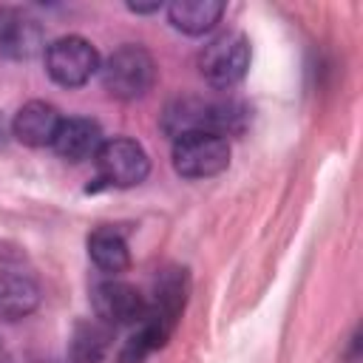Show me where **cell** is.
Masks as SVG:
<instances>
[{"instance_id": "cell-5", "label": "cell", "mask_w": 363, "mask_h": 363, "mask_svg": "<svg viewBox=\"0 0 363 363\" xmlns=\"http://www.w3.org/2000/svg\"><path fill=\"white\" fill-rule=\"evenodd\" d=\"M43 54H45V71L60 88H82L102 65L96 45L82 34H62L51 40Z\"/></svg>"}, {"instance_id": "cell-8", "label": "cell", "mask_w": 363, "mask_h": 363, "mask_svg": "<svg viewBox=\"0 0 363 363\" xmlns=\"http://www.w3.org/2000/svg\"><path fill=\"white\" fill-rule=\"evenodd\" d=\"M91 303H94V315L102 323H108L111 329L136 326V323H142V318L147 312V298L133 284L119 281V278H105V281L94 284Z\"/></svg>"}, {"instance_id": "cell-1", "label": "cell", "mask_w": 363, "mask_h": 363, "mask_svg": "<svg viewBox=\"0 0 363 363\" xmlns=\"http://www.w3.org/2000/svg\"><path fill=\"white\" fill-rule=\"evenodd\" d=\"M247 108L235 99H201V96H182L167 105L162 128L170 139L193 130H207L218 136H233L244 128Z\"/></svg>"}, {"instance_id": "cell-7", "label": "cell", "mask_w": 363, "mask_h": 363, "mask_svg": "<svg viewBox=\"0 0 363 363\" xmlns=\"http://www.w3.org/2000/svg\"><path fill=\"white\" fill-rule=\"evenodd\" d=\"M94 164H96V182L102 187H116V190L136 187L150 173L147 150L136 139H128V136L105 139L99 153L94 156Z\"/></svg>"}, {"instance_id": "cell-12", "label": "cell", "mask_w": 363, "mask_h": 363, "mask_svg": "<svg viewBox=\"0 0 363 363\" xmlns=\"http://www.w3.org/2000/svg\"><path fill=\"white\" fill-rule=\"evenodd\" d=\"M40 286L31 275L17 269H0V320H23L40 306Z\"/></svg>"}, {"instance_id": "cell-6", "label": "cell", "mask_w": 363, "mask_h": 363, "mask_svg": "<svg viewBox=\"0 0 363 363\" xmlns=\"http://www.w3.org/2000/svg\"><path fill=\"white\" fill-rule=\"evenodd\" d=\"M170 159L182 179H210L230 167V139L207 130L182 133L173 139Z\"/></svg>"}, {"instance_id": "cell-9", "label": "cell", "mask_w": 363, "mask_h": 363, "mask_svg": "<svg viewBox=\"0 0 363 363\" xmlns=\"http://www.w3.org/2000/svg\"><path fill=\"white\" fill-rule=\"evenodd\" d=\"M62 113L45 99H28L11 119V136L28 147H51Z\"/></svg>"}, {"instance_id": "cell-15", "label": "cell", "mask_w": 363, "mask_h": 363, "mask_svg": "<svg viewBox=\"0 0 363 363\" xmlns=\"http://www.w3.org/2000/svg\"><path fill=\"white\" fill-rule=\"evenodd\" d=\"M113 329L99 318L79 320L68 337V357L71 363H102L111 352Z\"/></svg>"}, {"instance_id": "cell-16", "label": "cell", "mask_w": 363, "mask_h": 363, "mask_svg": "<svg viewBox=\"0 0 363 363\" xmlns=\"http://www.w3.org/2000/svg\"><path fill=\"white\" fill-rule=\"evenodd\" d=\"M360 326H354V332H352V337H349V346H346V352L340 354V360L343 363H360Z\"/></svg>"}, {"instance_id": "cell-2", "label": "cell", "mask_w": 363, "mask_h": 363, "mask_svg": "<svg viewBox=\"0 0 363 363\" xmlns=\"http://www.w3.org/2000/svg\"><path fill=\"white\" fill-rule=\"evenodd\" d=\"M99 77H102L105 91L113 99L133 102V99H142L153 88V82H156V60L150 57L147 48H142L136 43H128V45H119L99 65Z\"/></svg>"}, {"instance_id": "cell-14", "label": "cell", "mask_w": 363, "mask_h": 363, "mask_svg": "<svg viewBox=\"0 0 363 363\" xmlns=\"http://www.w3.org/2000/svg\"><path fill=\"white\" fill-rule=\"evenodd\" d=\"M85 244H88V255L99 272L113 278L130 267V247H128V238L122 235V230L96 227Z\"/></svg>"}, {"instance_id": "cell-10", "label": "cell", "mask_w": 363, "mask_h": 363, "mask_svg": "<svg viewBox=\"0 0 363 363\" xmlns=\"http://www.w3.org/2000/svg\"><path fill=\"white\" fill-rule=\"evenodd\" d=\"M40 51H45L40 23L17 9H0V54L9 60H31Z\"/></svg>"}, {"instance_id": "cell-4", "label": "cell", "mask_w": 363, "mask_h": 363, "mask_svg": "<svg viewBox=\"0 0 363 363\" xmlns=\"http://www.w3.org/2000/svg\"><path fill=\"white\" fill-rule=\"evenodd\" d=\"M250 40L241 31H224L213 37L199 54V71L207 85L216 91H227L238 85L250 71Z\"/></svg>"}, {"instance_id": "cell-13", "label": "cell", "mask_w": 363, "mask_h": 363, "mask_svg": "<svg viewBox=\"0 0 363 363\" xmlns=\"http://www.w3.org/2000/svg\"><path fill=\"white\" fill-rule=\"evenodd\" d=\"M227 6L221 0H176L167 6V20L176 31L199 37L218 26Z\"/></svg>"}, {"instance_id": "cell-3", "label": "cell", "mask_w": 363, "mask_h": 363, "mask_svg": "<svg viewBox=\"0 0 363 363\" xmlns=\"http://www.w3.org/2000/svg\"><path fill=\"white\" fill-rule=\"evenodd\" d=\"M190 292V275L184 267H164L153 284V298L147 301V312L142 318V326L164 346L184 312ZM139 326V323H136Z\"/></svg>"}, {"instance_id": "cell-18", "label": "cell", "mask_w": 363, "mask_h": 363, "mask_svg": "<svg viewBox=\"0 0 363 363\" xmlns=\"http://www.w3.org/2000/svg\"><path fill=\"white\" fill-rule=\"evenodd\" d=\"M0 363H11V357H9V352L0 346Z\"/></svg>"}, {"instance_id": "cell-17", "label": "cell", "mask_w": 363, "mask_h": 363, "mask_svg": "<svg viewBox=\"0 0 363 363\" xmlns=\"http://www.w3.org/2000/svg\"><path fill=\"white\" fill-rule=\"evenodd\" d=\"M128 11H133V14H153V11H162V3H128Z\"/></svg>"}, {"instance_id": "cell-11", "label": "cell", "mask_w": 363, "mask_h": 363, "mask_svg": "<svg viewBox=\"0 0 363 363\" xmlns=\"http://www.w3.org/2000/svg\"><path fill=\"white\" fill-rule=\"evenodd\" d=\"M102 142H105V136H102L99 122H94L88 116H62L51 147L65 162H85L99 153Z\"/></svg>"}]
</instances>
